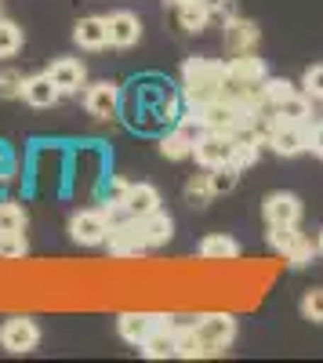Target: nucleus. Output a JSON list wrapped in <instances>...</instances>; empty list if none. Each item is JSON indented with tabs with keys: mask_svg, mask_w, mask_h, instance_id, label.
<instances>
[{
	"mask_svg": "<svg viewBox=\"0 0 323 363\" xmlns=\"http://www.w3.org/2000/svg\"><path fill=\"white\" fill-rule=\"evenodd\" d=\"M266 62L258 55H232L225 62V84H222V99L237 102L244 109H261L266 106Z\"/></svg>",
	"mask_w": 323,
	"mask_h": 363,
	"instance_id": "1",
	"label": "nucleus"
},
{
	"mask_svg": "<svg viewBox=\"0 0 323 363\" xmlns=\"http://www.w3.org/2000/svg\"><path fill=\"white\" fill-rule=\"evenodd\" d=\"M222 84H225V62L215 58H189L182 66V95L189 106H203L222 99Z\"/></svg>",
	"mask_w": 323,
	"mask_h": 363,
	"instance_id": "2",
	"label": "nucleus"
},
{
	"mask_svg": "<svg viewBox=\"0 0 323 363\" xmlns=\"http://www.w3.org/2000/svg\"><path fill=\"white\" fill-rule=\"evenodd\" d=\"M193 113L200 116V124L208 131H222V135H244L247 120H251V109L229 102V99H215V102L193 106Z\"/></svg>",
	"mask_w": 323,
	"mask_h": 363,
	"instance_id": "3",
	"label": "nucleus"
},
{
	"mask_svg": "<svg viewBox=\"0 0 323 363\" xmlns=\"http://www.w3.org/2000/svg\"><path fill=\"white\" fill-rule=\"evenodd\" d=\"M193 330L203 342V349H208V356H222L232 345V338H237V320L229 313H208V316L193 320Z\"/></svg>",
	"mask_w": 323,
	"mask_h": 363,
	"instance_id": "4",
	"label": "nucleus"
},
{
	"mask_svg": "<svg viewBox=\"0 0 323 363\" xmlns=\"http://www.w3.org/2000/svg\"><path fill=\"white\" fill-rule=\"evenodd\" d=\"M269 247L276 255H283V262H290V265H309L316 255L312 240L298 225H269Z\"/></svg>",
	"mask_w": 323,
	"mask_h": 363,
	"instance_id": "5",
	"label": "nucleus"
},
{
	"mask_svg": "<svg viewBox=\"0 0 323 363\" xmlns=\"http://www.w3.org/2000/svg\"><path fill=\"white\" fill-rule=\"evenodd\" d=\"M40 345V327L37 320H29V316H11L4 320V327H0V349H8V352H33Z\"/></svg>",
	"mask_w": 323,
	"mask_h": 363,
	"instance_id": "6",
	"label": "nucleus"
},
{
	"mask_svg": "<svg viewBox=\"0 0 323 363\" xmlns=\"http://www.w3.org/2000/svg\"><path fill=\"white\" fill-rule=\"evenodd\" d=\"M232 153H237V135H222V131H208L193 145V157H196L200 167L232 164Z\"/></svg>",
	"mask_w": 323,
	"mask_h": 363,
	"instance_id": "7",
	"label": "nucleus"
},
{
	"mask_svg": "<svg viewBox=\"0 0 323 363\" xmlns=\"http://www.w3.org/2000/svg\"><path fill=\"white\" fill-rule=\"evenodd\" d=\"M109 229H113V222H109L106 211H76V215L69 218V233H73L76 244H84V247L106 244Z\"/></svg>",
	"mask_w": 323,
	"mask_h": 363,
	"instance_id": "8",
	"label": "nucleus"
},
{
	"mask_svg": "<svg viewBox=\"0 0 323 363\" xmlns=\"http://www.w3.org/2000/svg\"><path fill=\"white\" fill-rule=\"evenodd\" d=\"M116 203L124 207L128 218H145V215H153V211H160V193L149 182H131V186L120 189V200Z\"/></svg>",
	"mask_w": 323,
	"mask_h": 363,
	"instance_id": "9",
	"label": "nucleus"
},
{
	"mask_svg": "<svg viewBox=\"0 0 323 363\" xmlns=\"http://www.w3.org/2000/svg\"><path fill=\"white\" fill-rule=\"evenodd\" d=\"M222 40H225L229 58H232V55H254L261 33H258V26H254V22H247V18L237 15V18H229V22L222 26Z\"/></svg>",
	"mask_w": 323,
	"mask_h": 363,
	"instance_id": "10",
	"label": "nucleus"
},
{
	"mask_svg": "<svg viewBox=\"0 0 323 363\" xmlns=\"http://www.w3.org/2000/svg\"><path fill=\"white\" fill-rule=\"evenodd\" d=\"M280 157H298L309 149V128L305 124H287V120H276V128L269 135V142Z\"/></svg>",
	"mask_w": 323,
	"mask_h": 363,
	"instance_id": "11",
	"label": "nucleus"
},
{
	"mask_svg": "<svg viewBox=\"0 0 323 363\" xmlns=\"http://www.w3.org/2000/svg\"><path fill=\"white\" fill-rule=\"evenodd\" d=\"M116 106H120L116 84H109V80L87 84V91H84V109L91 113L95 120H109V116H116Z\"/></svg>",
	"mask_w": 323,
	"mask_h": 363,
	"instance_id": "12",
	"label": "nucleus"
},
{
	"mask_svg": "<svg viewBox=\"0 0 323 363\" xmlns=\"http://www.w3.org/2000/svg\"><path fill=\"white\" fill-rule=\"evenodd\" d=\"M157 327H164V316H153V313H120V320H116V330H120V338L128 345H138L153 335Z\"/></svg>",
	"mask_w": 323,
	"mask_h": 363,
	"instance_id": "13",
	"label": "nucleus"
},
{
	"mask_svg": "<svg viewBox=\"0 0 323 363\" xmlns=\"http://www.w3.org/2000/svg\"><path fill=\"white\" fill-rule=\"evenodd\" d=\"M261 215L269 225H298L302 222V200L295 193H273L261 203Z\"/></svg>",
	"mask_w": 323,
	"mask_h": 363,
	"instance_id": "14",
	"label": "nucleus"
},
{
	"mask_svg": "<svg viewBox=\"0 0 323 363\" xmlns=\"http://www.w3.org/2000/svg\"><path fill=\"white\" fill-rule=\"evenodd\" d=\"M47 77L55 80V87L62 91V95H76L80 87H87V69L80 58H55Z\"/></svg>",
	"mask_w": 323,
	"mask_h": 363,
	"instance_id": "15",
	"label": "nucleus"
},
{
	"mask_svg": "<svg viewBox=\"0 0 323 363\" xmlns=\"http://www.w3.org/2000/svg\"><path fill=\"white\" fill-rule=\"evenodd\" d=\"M171 229H174L171 218L160 215V211H153V215H145V218H135V233H138V240H142L145 251H153V247L167 244V240H171Z\"/></svg>",
	"mask_w": 323,
	"mask_h": 363,
	"instance_id": "16",
	"label": "nucleus"
},
{
	"mask_svg": "<svg viewBox=\"0 0 323 363\" xmlns=\"http://www.w3.org/2000/svg\"><path fill=\"white\" fill-rule=\"evenodd\" d=\"M22 99L33 106V109H51L58 99H62V91L55 87V80L47 73H37V77H26V87H22Z\"/></svg>",
	"mask_w": 323,
	"mask_h": 363,
	"instance_id": "17",
	"label": "nucleus"
},
{
	"mask_svg": "<svg viewBox=\"0 0 323 363\" xmlns=\"http://www.w3.org/2000/svg\"><path fill=\"white\" fill-rule=\"evenodd\" d=\"M106 244H109V255H116V258H131V255H142V251H145L142 240H138V233H135V218L116 222V225L109 229V236H106Z\"/></svg>",
	"mask_w": 323,
	"mask_h": 363,
	"instance_id": "18",
	"label": "nucleus"
},
{
	"mask_svg": "<svg viewBox=\"0 0 323 363\" xmlns=\"http://www.w3.org/2000/svg\"><path fill=\"white\" fill-rule=\"evenodd\" d=\"M109 22V44L113 48H135L138 37H142V22L131 15V11H116L106 18Z\"/></svg>",
	"mask_w": 323,
	"mask_h": 363,
	"instance_id": "19",
	"label": "nucleus"
},
{
	"mask_svg": "<svg viewBox=\"0 0 323 363\" xmlns=\"http://www.w3.org/2000/svg\"><path fill=\"white\" fill-rule=\"evenodd\" d=\"M142 356L145 359H171V356H178V330L174 327H157L149 338L142 342Z\"/></svg>",
	"mask_w": 323,
	"mask_h": 363,
	"instance_id": "20",
	"label": "nucleus"
},
{
	"mask_svg": "<svg viewBox=\"0 0 323 363\" xmlns=\"http://www.w3.org/2000/svg\"><path fill=\"white\" fill-rule=\"evenodd\" d=\"M73 40L84 48V51H102L109 44V22L106 18H80L76 29H73Z\"/></svg>",
	"mask_w": 323,
	"mask_h": 363,
	"instance_id": "21",
	"label": "nucleus"
},
{
	"mask_svg": "<svg viewBox=\"0 0 323 363\" xmlns=\"http://www.w3.org/2000/svg\"><path fill=\"white\" fill-rule=\"evenodd\" d=\"M237 255H240V244L225 233H211V236H203V244H200L203 262H232Z\"/></svg>",
	"mask_w": 323,
	"mask_h": 363,
	"instance_id": "22",
	"label": "nucleus"
},
{
	"mask_svg": "<svg viewBox=\"0 0 323 363\" xmlns=\"http://www.w3.org/2000/svg\"><path fill=\"white\" fill-rule=\"evenodd\" d=\"M178 26L186 33H200V29L211 26V4L208 0H186L178 4Z\"/></svg>",
	"mask_w": 323,
	"mask_h": 363,
	"instance_id": "23",
	"label": "nucleus"
},
{
	"mask_svg": "<svg viewBox=\"0 0 323 363\" xmlns=\"http://www.w3.org/2000/svg\"><path fill=\"white\" fill-rule=\"evenodd\" d=\"M273 113H276V120H287V124H309V113H312V106H309V95H287L283 102H276L273 106Z\"/></svg>",
	"mask_w": 323,
	"mask_h": 363,
	"instance_id": "24",
	"label": "nucleus"
},
{
	"mask_svg": "<svg viewBox=\"0 0 323 363\" xmlns=\"http://www.w3.org/2000/svg\"><path fill=\"white\" fill-rule=\"evenodd\" d=\"M186 196H189V203H208V200H215V189H211V167H203L200 174H193V178L186 182Z\"/></svg>",
	"mask_w": 323,
	"mask_h": 363,
	"instance_id": "25",
	"label": "nucleus"
},
{
	"mask_svg": "<svg viewBox=\"0 0 323 363\" xmlns=\"http://www.w3.org/2000/svg\"><path fill=\"white\" fill-rule=\"evenodd\" d=\"M237 182H240V167L237 164H222V167H211V189L215 196H225L237 189Z\"/></svg>",
	"mask_w": 323,
	"mask_h": 363,
	"instance_id": "26",
	"label": "nucleus"
},
{
	"mask_svg": "<svg viewBox=\"0 0 323 363\" xmlns=\"http://www.w3.org/2000/svg\"><path fill=\"white\" fill-rule=\"evenodd\" d=\"M26 229V207L15 200L0 203V233H22Z\"/></svg>",
	"mask_w": 323,
	"mask_h": 363,
	"instance_id": "27",
	"label": "nucleus"
},
{
	"mask_svg": "<svg viewBox=\"0 0 323 363\" xmlns=\"http://www.w3.org/2000/svg\"><path fill=\"white\" fill-rule=\"evenodd\" d=\"M29 255L26 233H0V258L4 262H22Z\"/></svg>",
	"mask_w": 323,
	"mask_h": 363,
	"instance_id": "28",
	"label": "nucleus"
},
{
	"mask_svg": "<svg viewBox=\"0 0 323 363\" xmlns=\"http://www.w3.org/2000/svg\"><path fill=\"white\" fill-rule=\"evenodd\" d=\"M22 48V29L8 18H0V58H11Z\"/></svg>",
	"mask_w": 323,
	"mask_h": 363,
	"instance_id": "29",
	"label": "nucleus"
},
{
	"mask_svg": "<svg viewBox=\"0 0 323 363\" xmlns=\"http://www.w3.org/2000/svg\"><path fill=\"white\" fill-rule=\"evenodd\" d=\"M160 153H164L167 160H186V157H193V142L182 138L178 131H171V135L160 142Z\"/></svg>",
	"mask_w": 323,
	"mask_h": 363,
	"instance_id": "30",
	"label": "nucleus"
},
{
	"mask_svg": "<svg viewBox=\"0 0 323 363\" xmlns=\"http://www.w3.org/2000/svg\"><path fill=\"white\" fill-rule=\"evenodd\" d=\"M26 77L18 69H0V99H22Z\"/></svg>",
	"mask_w": 323,
	"mask_h": 363,
	"instance_id": "31",
	"label": "nucleus"
},
{
	"mask_svg": "<svg viewBox=\"0 0 323 363\" xmlns=\"http://www.w3.org/2000/svg\"><path fill=\"white\" fill-rule=\"evenodd\" d=\"M302 316L312 320V323H323V287L305 291V298H302Z\"/></svg>",
	"mask_w": 323,
	"mask_h": 363,
	"instance_id": "32",
	"label": "nucleus"
},
{
	"mask_svg": "<svg viewBox=\"0 0 323 363\" xmlns=\"http://www.w3.org/2000/svg\"><path fill=\"white\" fill-rule=\"evenodd\" d=\"M258 153H261V149H258V142H254V138H237V153H232V164H237V167L244 171V167L258 164Z\"/></svg>",
	"mask_w": 323,
	"mask_h": 363,
	"instance_id": "33",
	"label": "nucleus"
},
{
	"mask_svg": "<svg viewBox=\"0 0 323 363\" xmlns=\"http://www.w3.org/2000/svg\"><path fill=\"white\" fill-rule=\"evenodd\" d=\"M287 95H295V84H290V80H276V77L266 80V106H269V109H273L276 102H283Z\"/></svg>",
	"mask_w": 323,
	"mask_h": 363,
	"instance_id": "34",
	"label": "nucleus"
},
{
	"mask_svg": "<svg viewBox=\"0 0 323 363\" xmlns=\"http://www.w3.org/2000/svg\"><path fill=\"white\" fill-rule=\"evenodd\" d=\"M174 131H178L182 138H189L193 145H196L203 135H208V128L200 124V116H196V113H193V116H182V120H178V128H174Z\"/></svg>",
	"mask_w": 323,
	"mask_h": 363,
	"instance_id": "35",
	"label": "nucleus"
},
{
	"mask_svg": "<svg viewBox=\"0 0 323 363\" xmlns=\"http://www.w3.org/2000/svg\"><path fill=\"white\" fill-rule=\"evenodd\" d=\"M302 84H305V95L309 99H323V66H309Z\"/></svg>",
	"mask_w": 323,
	"mask_h": 363,
	"instance_id": "36",
	"label": "nucleus"
},
{
	"mask_svg": "<svg viewBox=\"0 0 323 363\" xmlns=\"http://www.w3.org/2000/svg\"><path fill=\"white\" fill-rule=\"evenodd\" d=\"M211 4V22H229V18H237V0H208Z\"/></svg>",
	"mask_w": 323,
	"mask_h": 363,
	"instance_id": "37",
	"label": "nucleus"
},
{
	"mask_svg": "<svg viewBox=\"0 0 323 363\" xmlns=\"http://www.w3.org/2000/svg\"><path fill=\"white\" fill-rule=\"evenodd\" d=\"M11 178V153H8V145H0V186Z\"/></svg>",
	"mask_w": 323,
	"mask_h": 363,
	"instance_id": "38",
	"label": "nucleus"
},
{
	"mask_svg": "<svg viewBox=\"0 0 323 363\" xmlns=\"http://www.w3.org/2000/svg\"><path fill=\"white\" fill-rule=\"evenodd\" d=\"M309 149L316 157H323V124H316L312 131H309Z\"/></svg>",
	"mask_w": 323,
	"mask_h": 363,
	"instance_id": "39",
	"label": "nucleus"
},
{
	"mask_svg": "<svg viewBox=\"0 0 323 363\" xmlns=\"http://www.w3.org/2000/svg\"><path fill=\"white\" fill-rule=\"evenodd\" d=\"M316 251L323 255V233H319V240H316Z\"/></svg>",
	"mask_w": 323,
	"mask_h": 363,
	"instance_id": "40",
	"label": "nucleus"
},
{
	"mask_svg": "<svg viewBox=\"0 0 323 363\" xmlns=\"http://www.w3.org/2000/svg\"><path fill=\"white\" fill-rule=\"evenodd\" d=\"M167 4H174V8H178V4H186V0H167Z\"/></svg>",
	"mask_w": 323,
	"mask_h": 363,
	"instance_id": "41",
	"label": "nucleus"
}]
</instances>
